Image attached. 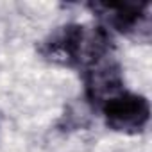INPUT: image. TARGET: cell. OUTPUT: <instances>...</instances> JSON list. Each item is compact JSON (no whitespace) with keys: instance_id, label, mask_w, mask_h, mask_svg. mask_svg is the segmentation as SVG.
<instances>
[{"instance_id":"6da1fadb","label":"cell","mask_w":152,"mask_h":152,"mask_svg":"<svg viewBox=\"0 0 152 152\" xmlns=\"http://www.w3.org/2000/svg\"><path fill=\"white\" fill-rule=\"evenodd\" d=\"M38 52L52 64L83 72L93 63L113 56L115 41L113 34L102 25L64 23L39 41Z\"/></svg>"},{"instance_id":"7a4b0ae2","label":"cell","mask_w":152,"mask_h":152,"mask_svg":"<svg viewBox=\"0 0 152 152\" xmlns=\"http://www.w3.org/2000/svg\"><path fill=\"white\" fill-rule=\"evenodd\" d=\"M86 7L106 31L148 43L152 36L150 2H90Z\"/></svg>"},{"instance_id":"3957f363","label":"cell","mask_w":152,"mask_h":152,"mask_svg":"<svg viewBox=\"0 0 152 152\" xmlns=\"http://www.w3.org/2000/svg\"><path fill=\"white\" fill-rule=\"evenodd\" d=\"M97 111L102 113L104 124L111 131L124 134H138L145 131L150 120L148 99L127 90L106 100Z\"/></svg>"},{"instance_id":"277c9868","label":"cell","mask_w":152,"mask_h":152,"mask_svg":"<svg viewBox=\"0 0 152 152\" xmlns=\"http://www.w3.org/2000/svg\"><path fill=\"white\" fill-rule=\"evenodd\" d=\"M83 81H84V99L95 111L106 100L125 90L122 64L118 63L115 54L83 70Z\"/></svg>"}]
</instances>
